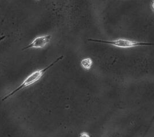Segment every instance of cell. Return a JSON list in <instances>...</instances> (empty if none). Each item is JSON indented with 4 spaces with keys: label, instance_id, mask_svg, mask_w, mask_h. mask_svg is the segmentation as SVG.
Listing matches in <instances>:
<instances>
[{
    "label": "cell",
    "instance_id": "obj_1",
    "mask_svg": "<svg viewBox=\"0 0 154 137\" xmlns=\"http://www.w3.org/2000/svg\"><path fill=\"white\" fill-rule=\"evenodd\" d=\"M63 58H64V56H61L60 57L57 58V59H56V60H54L53 63H52L51 64H49L47 67H45L43 69H42V70H36L35 71L32 72L31 74H30L28 76H27L26 78L24 79V80L22 82V83L19 86H18L16 89L13 90L12 92L9 93L8 95L4 96V98L2 99V101H5L8 98L11 97L14 94H15L16 93H17L19 91L24 89L26 87H28L30 86L33 85V84L37 83L43 76V75L45 73V72L47 71L49 68L52 67L59 61L63 59Z\"/></svg>",
    "mask_w": 154,
    "mask_h": 137
},
{
    "label": "cell",
    "instance_id": "obj_2",
    "mask_svg": "<svg viewBox=\"0 0 154 137\" xmlns=\"http://www.w3.org/2000/svg\"><path fill=\"white\" fill-rule=\"evenodd\" d=\"M88 41L93 42H97L103 44H107L113 45L116 47L122 48H130L135 47L137 46H145V45H153V43L146 42H137L127 39H118L115 40H95L89 39Z\"/></svg>",
    "mask_w": 154,
    "mask_h": 137
},
{
    "label": "cell",
    "instance_id": "obj_3",
    "mask_svg": "<svg viewBox=\"0 0 154 137\" xmlns=\"http://www.w3.org/2000/svg\"><path fill=\"white\" fill-rule=\"evenodd\" d=\"M51 39H52V36L51 35H44V36L37 37L30 43L28 45L23 48V50L32 49V48H45L49 44Z\"/></svg>",
    "mask_w": 154,
    "mask_h": 137
},
{
    "label": "cell",
    "instance_id": "obj_4",
    "mask_svg": "<svg viewBox=\"0 0 154 137\" xmlns=\"http://www.w3.org/2000/svg\"><path fill=\"white\" fill-rule=\"evenodd\" d=\"M93 61L91 58H85L82 60L81 65L84 69L85 70H89L92 66Z\"/></svg>",
    "mask_w": 154,
    "mask_h": 137
},
{
    "label": "cell",
    "instance_id": "obj_5",
    "mask_svg": "<svg viewBox=\"0 0 154 137\" xmlns=\"http://www.w3.org/2000/svg\"><path fill=\"white\" fill-rule=\"evenodd\" d=\"M79 137H90L89 134L87 132H83L80 134Z\"/></svg>",
    "mask_w": 154,
    "mask_h": 137
},
{
    "label": "cell",
    "instance_id": "obj_6",
    "mask_svg": "<svg viewBox=\"0 0 154 137\" xmlns=\"http://www.w3.org/2000/svg\"><path fill=\"white\" fill-rule=\"evenodd\" d=\"M6 37V36H2V37H0V42H1L2 40H4Z\"/></svg>",
    "mask_w": 154,
    "mask_h": 137
}]
</instances>
